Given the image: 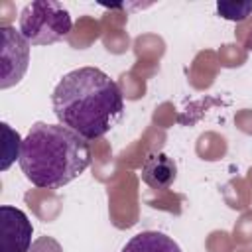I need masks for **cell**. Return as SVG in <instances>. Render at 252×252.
Listing matches in <instances>:
<instances>
[{"instance_id": "cell-1", "label": "cell", "mask_w": 252, "mask_h": 252, "mask_svg": "<svg viewBox=\"0 0 252 252\" xmlns=\"http://www.w3.org/2000/svg\"><path fill=\"white\" fill-rule=\"evenodd\" d=\"M59 124L85 140L108 134L124 116V96L110 75L96 67H79L63 75L51 94Z\"/></svg>"}, {"instance_id": "cell-2", "label": "cell", "mask_w": 252, "mask_h": 252, "mask_svg": "<svg viewBox=\"0 0 252 252\" xmlns=\"http://www.w3.org/2000/svg\"><path fill=\"white\" fill-rule=\"evenodd\" d=\"M18 161L32 185L59 189L91 165V146L89 140L59 122H33L22 142Z\"/></svg>"}, {"instance_id": "cell-3", "label": "cell", "mask_w": 252, "mask_h": 252, "mask_svg": "<svg viewBox=\"0 0 252 252\" xmlns=\"http://www.w3.org/2000/svg\"><path fill=\"white\" fill-rule=\"evenodd\" d=\"M73 20L69 10L55 0H33L20 14V33L30 45H51L69 35Z\"/></svg>"}, {"instance_id": "cell-4", "label": "cell", "mask_w": 252, "mask_h": 252, "mask_svg": "<svg viewBox=\"0 0 252 252\" xmlns=\"http://www.w3.org/2000/svg\"><path fill=\"white\" fill-rule=\"evenodd\" d=\"M2 73H0V89H10L22 81L30 65V41L20 33V30L12 26H2Z\"/></svg>"}, {"instance_id": "cell-5", "label": "cell", "mask_w": 252, "mask_h": 252, "mask_svg": "<svg viewBox=\"0 0 252 252\" xmlns=\"http://www.w3.org/2000/svg\"><path fill=\"white\" fill-rule=\"evenodd\" d=\"M32 220L16 207H0V252H28L32 244Z\"/></svg>"}, {"instance_id": "cell-6", "label": "cell", "mask_w": 252, "mask_h": 252, "mask_svg": "<svg viewBox=\"0 0 252 252\" xmlns=\"http://www.w3.org/2000/svg\"><path fill=\"white\" fill-rule=\"evenodd\" d=\"M175 177H177V165H175V161L169 156L158 152V154H150L144 159L142 179L150 187H154V189H167L175 181Z\"/></svg>"}, {"instance_id": "cell-7", "label": "cell", "mask_w": 252, "mask_h": 252, "mask_svg": "<svg viewBox=\"0 0 252 252\" xmlns=\"http://www.w3.org/2000/svg\"><path fill=\"white\" fill-rule=\"evenodd\" d=\"M122 252H181L179 244L158 230H144L134 234L122 248Z\"/></svg>"}, {"instance_id": "cell-8", "label": "cell", "mask_w": 252, "mask_h": 252, "mask_svg": "<svg viewBox=\"0 0 252 252\" xmlns=\"http://www.w3.org/2000/svg\"><path fill=\"white\" fill-rule=\"evenodd\" d=\"M2 130H4V138H6V142H4V154H2V171H6L16 158L20 159V152H22V142L24 140L6 122H2Z\"/></svg>"}, {"instance_id": "cell-9", "label": "cell", "mask_w": 252, "mask_h": 252, "mask_svg": "<svg viewBox=\"0 0 252 252\" xmlns=\"http://www.w3.org/2000/svg\"><path fill=\"white\" fill-rule=\"evenodd\" d=\"M217 12L230 22H242L252 14V2H217Z\"/></svg>"}]
</instances>
